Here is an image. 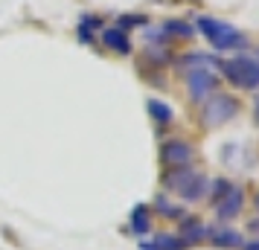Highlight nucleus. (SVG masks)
<instances>
[{"label":"nucleus","mask_w":259,"mask_h":250,"mask_svg":"<svg viewBox=\"0 0 259 250\" xmlns=\"http://www.w3.org/2000/svg\"><path fill=\"white\" fill-rule=\"evenodd\" d=\"M195 175H198V172H195L192 166H178V169H172V172H166L163 175V186L166 189H172V192H181L189 180L195 178Z\"/></svg>","instance_id":"423d86ee"},{"label":"nucleus","mask_w":259,"mask_h":250,"mask_svg":"<svg viewBox=\"0 0 259 250\" xmlns=\"http://www.w3.org/2000/svg\"><path fill=\"white\" fill-rule=\"evenodd\" d=\"M102 41H105L111 49L122 53V56H125V53H131V41L125 38V32H122V29H105V32H102Z\"/></svg>","instance_id":"6e6552de"},{"label":"nucleus","mask_w":259,"mask_h":250,"mask_svg":"<svg viewBox=\"0 0 259 250\" xmlns=\"http://www.w3.org/2000/svg\"><path fill=\"white\" fill-rule=\"evenodd\" d=\"M239 111V105H236L233 96L227 93H215L204 105V119L210 122V125H222V122H227V119H233V114Z\"/></svg>","instance_id":"7ed1b4c3"},{"label":"nucleus","mask_w":259,"mask_h":250,"mask_svg":"<svg viewBox=\"0 0 259 250\" xmlns=\"http://www.w3.org/2000/svg\"><path fill=\"white\" fill-rule=\"evenodd\" d=\"M131 26H146L143 15H119V29H131Z\"/></svg>","instance_id":"f3484780"},{"label":"nucleus","mask_w":259,"mask_h":250,"mask_svg":"<svg viewBox=\"0 0 259 250\" xmlns=\"http://www.w3.org/2000/svg\"><path fill=\"white\" fill-rule=\"evenodd\" d=\"M146 108H149V114L154 117V122H160V125H166V122H172V108L169 105H163V102H157V99H149L146 102Z\"/></svg>","instance_id":"9b49d317"},{"label":"nucleus","mask_w":259,"mask_h":250,"mask_svg":"<svg viewBox=\"0 0 259 250\" xmlns=\"http://www.w3.org/2000/svg\"><path fill=\"white\" fill-rule=\"evenodd\" d=\"M230 189H233V186H230V180L219 178L215 183H212V198H215V201H222V198H224V195H227Z\"/></svg>","instance_id":"a211bd4d"},{"label":"nucleus","mask_w":259,"mask_h":250,"mask_svg":"<svg viewBox=\"0 0 259 250\" xmlns=\"http://www.w3.org/2000/svg\"><path fill=\"white\" fill-rule=\"evenodd\" d=\"M256 122H259V102H256Z\"/></svg>","instance_id":"412c9836"},{"label":"nucleus","mask_w":259,"mask_h":250,"mask_svg":"<svg viewBox=\"0 0 259 250\" xmlns=\"http://www.w3.org/2000/svg\"><path fill=\"white\" fill-rule=\"evenodd\" d=\"M198 26H201V32L210 38V44L215 49H230V47H242V44H245V38L239 35L230 24H224V21H215V18H198Z\"/></svg>","instance_id":"f03ea898"},{"label":"nucleus","mask_w":259,"mask_h":250,"mask_svg":"<svg viewBox=\"0 0 259 250\" xmlns=\"http://www.w3.org/2000/svg\"><path fill=\"white\" fill-rule=\"evenodd\" d=\"M204 186H207L204 175H195V178L189 180V183H187L181 192H178V195H181L184 201H195V198H201V195H204Z\"/></svg>","instance_id":"9d476101"},{"label":"nucleus","mask_w":259,"mask_h":250,"mask_svg":"<svg viewBox=\"0 0 259 250\" xmlns=\"http://www.w3.org/2000/svg\"><path fill=\"white\" fill-rule=\"evenodd\" d=\"M152 244H154V250H184L187 247V241L181 236H157Z\"/></svg>","instance_id":"f8f14e48"},{"label":"nucleus","mask_w":259,"mask_h":250,"mask_svg":"<svg viewBox=\"0 0 259 250\" xmlns=\"http://www.w3.org/2000/svg\"><path fill=\"white\" fill-rule=\"evenodd\" d=\"M245 250H259V238L256 241H250V244H245Z\"/></svg>","instance_id":"6ab92c4d"},{"label":"nucleus","mask_w":259,"mask_h":250,"mask_svg":"<svg viewBox=\"0 0 259 250\" xmlns=\"http://www.w3.org/2000/svg\"><path fill=\"white\" fill-rule=\"evenodd\" d=\"M131 227H134V233H140V236H146V233H149V215H146V210H143V207H137V210H134V215H131Z\"/></svg>","instance_id":"4468645a"},{"label":"nucleus","mask_w":259,"mask_h":250,"mask_svg":"<svg viewBox=\"0 0 259 250\" xmlns=\"http://www.w3.org/2000/svg\"><path fill=\"white\" fill-rule=\"evenodd\" d=\"M250 230H253V233H259V218H256V221H250Z\"/></svg>","instance_id":"aec40b11"},{"label":"nucleus","mask_w":259,"mask_h":250,"mask_svg":"<svg viewBox=\"0 0 259 250\" xmlns=\"http://www.w3.org/2000/svg\"><path fill=\"white\" fill-rule=\"evenodd\" d=\"M239 207H242V189H230L222 201H219V210H215V213H219L222 221H230V218L239 215Z\"/></svg>","instance_id":"0eeeda50"},{"label":"nucleus","mask_w":259,"mask_h":250,"mask_svg":"<svg viewBox=\"0 0 259 250\" xmlns=\"http://www.w3.org/2000/svg\"><path fill=\"white\" fill-rule=\"evenodd\" d=\"M163 32H166V35H178V38H189L195 29H192L189 24H184V21H166Z\"/></svg>","instance_id":"ddd939ff"},{"label":"nucleus","mask_w":259,"mask_h":250,"mask_svg":"<svg viewBox=\"0 0 259 250\" xmlns=\"http://www.w3.org/2000/svg\"><path fill=\"white\" fill-rule=\"evenodd\" d=\"M224 70V76L236 84V87H242V90H253L259 87V61L256 59H247V56H239V59H230L219 64Z\"/></svg>","instance_id":"f257e3e1"},{"label":"nucleus","mask_w":259,"mask_h":250,"mask_svg":"<svg viewBox=\"0 0 259 250\" xmlns=\"http://www.w3.org/2000/svg\"><path fill=\"white\" fill-rule=\"evenodd\" d=\"M256 210H259V195H256Z\"/></svg>","instance_id":"4be33fe9"},{"label":"nucleus","mask_w":259,"mask_h":250,"mask_svg":"<svg viewBox=\"0 0 259 250\" xmlns=\"http://www.w3.org/2000/svg\"><path fill=\"white\" fill-rule=\"evenodd\" d=\"M212 244L215 247H242V236L236 230H215L212 233Z\"/></svg>","instance_id":"1a4fd4ad"},{"label":"nucleus","mask_w":259,"mask_h":250,"mask_svg":"<svg viewBox=\"0 0 259 250\" xmlns=\"http://www.w3.org/2000/svg\"><path fill=\"white\" fill-rule=\"evenodd\" d=\"M187 87H189V96L201 102V99L212 96V90H215V76L210 70H192L187 79Z\"/></svg>","instance_id":"20e7f679"},{"label":"nucleus","mask_w":259,"mask_h":250,"mask_svg":"<svg viewBox=\"0 0 259 250\" xmlns=\"http://www.w3.org/2000/svg\"><path fill=\"white\" fill-rule=\"evenodd\" d=\"M160 157H163L166 166H189V160H192V148H189V143H184V140H172V143L163 145V152H160Z\"/></svg>","instance_id":"39448f33"},{"label":"nucleus","mask_w":259,"mask_h":250,"mask_svg":"<svg viewBox=\"0 0 259 250\" xmlns=\"http://www.w3.org/2000/svg\"><path fill=\"white\" fill-rule=\"evenodd\" d=\"M157 210H160L163 218H172V221L184 218V210H181V207H172V204H166V198H157Z\"/></svg>","instance_id":"dca6fc26"},{"label":"nucleus","mask_w":259,"mask_h":250,"mask_svg":"<svg viewBox=\"0 0 259 250\" xmlns=\"http://www.w3.org/2000/svg\"><path fill=\"white\" fill-rule=\"evenodd\" d=\"M204 233H207V230H204L198 221H184V236H181V238H184V241L189 244V241H198Z\"/></svg>","instance_id":"2eb2a0df"}]
</instances>
